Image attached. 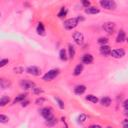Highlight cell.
I'll return each mask as SVG.
<instances>
[{
  "mask_svg": "<svg viewBox=\"0 0 128 128\" xmlns=\"http://www.w3.org/2000/svg\"><path fill=\"white\" fill-rule=\"evenodd\" d=\"M59 73H60L59 69H51V70H49L48 72H46V73L44 74L43 80H44V81H51V80H53L54 78H56V77L59 75Z\"/></svg>",
  "mask_w": 128,
  "mask_h": 128,
  "instance_id": "obj_1",
  "label": "cell"
},
{
  "mask_svg": "<svg viewBox=\"0 0 128 128\" xmlns=\"http://www.w3.org/2000/svg\"><path fill=\"white\" fill-rule=\"evenodd\" d=\"M78 20L77 18H70V19H67L64 21V28L67 29V30H71L73 28H75L77 25H78Z\"/></svg>",
  "mask_w": 128,
  "mask_h": 128,
  "instance_id": "obj_2",
  "label": "cell"
},
{
  "mask_svg": "<svg viewBox=\"0 0 128 128\" xmlns=\"http://www.w3.org/2000/svg\"><path fill=\"white\" fill-rule=\"evenodd\" d=\"M100 5L103 8L108 9V10H114L116 8V3L111 0H102L100 1Z\"/></svg>",
  "mask_w": 128,
  "mask_h": 128,
  "instance_id": "obj_3",
  "label": "cell"
},
{
  "mask_svg": "<svg viewBox=\"0 0 128 128\" xmlns=\"http://www.w3.org/2000/svg\"><path fill=\"white\" fill-rule=\"evenodd\" d=\"M41 115L43 116V118L45 120H49L51 118H53V111L51 108L49 107H45L41 110Z\"/></svg>",
  "mask_w": 128,
  "mask_h": 128,
  "instance_id": "obj_4",
  "label": "cell"
},
{
  "mask_svg": "<svg viewBox=\"0 0 128 128\" xmlns=\"http://www.w3.org/2000/svg\"><path fill=\"white\" fill-rule=\"evenodd\" d=\"M20 86L25 89V90H28V89H33L35 87V84L34 82L30 81V80H27V79H23L20 81Z\"/></svg>",
  "mask_w": 128,
  "mask_h": 128,
  "instance_id": "obj_5",
  "label": "cell"
},
{
  "mask_svg": "<svg viewBox=\"0 0 128 128\" xmlns=\"http://www.w3.org/2000/svg\"><path fill=\"white\" fill-rule=\"evenodd\" d=\"M73 39H74L75 43L78 44V45H81V44H83V42H84V36H83V34H82L81 32H79V31H76V32L73 33Z\"/></svg>",
  "mask_w": 128,
  "mask_h": 128,
  "instance_id": "obj_6",
  "label": "cell"
},
{
  "mask_svg": "<svg viewBox=\"0 0 128 128\" xmlns=\"http://www.w3.org/2000/svg\"><path fill=\"white\" fill-rule=\"evenodd\" d=\"M26 72H27L28 74H30V75L38 76V75H40V73H41V69L38 68L37 66H29V67H27Z\"/></svg>",
  "mask_w": 128,
  "mask_h": 128,
  "instance_id": "obj_7",
  "label": "cell"
},
{
  "mask_svg": "<svg viewBox=\"0 0 128 128\" xmlns=\"http://www.w3.org/2000/svg\"><path fill=\"white\" fill-rule=\"evenodd\" d=\"M103 29L108 34H113V32L115 30V23H113V22H106L103 25Z\"/></svg>",
  "mask_w": 128,
  "mask_h": 128,
  "instance_id": "obj_8",
  "label": "cell"
},
{
  "mask_svg": "<svg viewBox=\"0 0 128 128\" xmlns=\"http://www.w3.org/2000/svg\"><path fill=\"white\" fill-rule=\"evenodd\" d=\"M110 55L113 58H122L125 55V51L123 49H114V50H111Z\"/></svg>",
  "mask_w": 128,
  "mask_h": 128,
  "instance_id": "obj_9",
  "label": "cell"
},
{
  "mask_svg": "<svg viewBox=\"0 0 128 128\" xmlns=\"http://www.w3.org/2000/svg\"><path fill=\"white\" fill-rule=\"evenodd\" d=\"M126 40V34L123 30H120L117 34V37H116V42L117 43H122Z\"/></svg>",
  "mask_w": 128,
  "mask_h": 128,
  "instance_id": "obj_10",
  "label": "cell"
},
{
  "mask_svg": "<svg viewBox=\"0 0 128 128\" xmlns=\"http://www.w3.org/2000/svg\"><path fill=\"white\" fill-rule=\"evenodd\" d=\"M86 91V86L85 85H77L74 88V93L76 95H82Z\"/></svg>",
  "mask_w": 128,
  "mask_h": 128,
  "instance_id": "obj_11",
  "label": "cell"
},
{
  "mask_svg": "<svg viewBox=\"0 0 128 128\" xmlns=\"http://www.w3.org/2000/svg\"><path fill=\"white\" fill-rule=\"evenodd\" d=\"M81 60H82V62L84 64H91L93 62V56L91 54H84L82 56Z\"/></svg>",
  "mask_w": 128,
  "mask_h": 128,
  "instance_id": "obj_12",
  "label": "cell"
},
{
  "mask_svg": "<svg viewBox=\"0 0 128 128\" xmlns=\"http://www.w3.org/2000/svg\"><path fill=\"white\" fill-rule=\"evenodd\" d=\"M99 51H100V53H101L102 55L107 56V55H109V54L111 53V48H110L108 45H103V46L100 47Z\"/></svg>",
  "mask_w": 128,
  "mask_h": 128,
  "instance_id": "obj_13",
  "label": "cell"
},
{
  "mask_svg": "<svg viewBox=\"0 0 128 128\" xmlns=\"http://www.w3.org/2000/svg\"><path fill=\"white\" fill-rule=\"evenodd\" d=\"M100 104H101L102 106H105V107L110 106V104H111V99H110V97H108V96L102 97V98L100 99Z\"/></svg>",
  "mask_w": 128,
  "mask_h": 128,
  "instance_id": "obj_14",
  "label": "cell"
},
{
  "mask_svg": "<svg viewBox=\"0 0 128 128\" xmlns=\"http://www.w3.org/2000/svg\"><path fill=\"white\" fill-rule=\"evenodd\" d=\"M99 12H100V10L96 7H93V6H90V7L85 9V13H87V14H97Z\"/></svg>",
  "mask_w": 128,
  "mask_h": 128,
  "instance_id": "obj_15",
  "label": "cell"
},
{
  "mask_svg": "<svg viewBox=\"0 0 128 128\" xmlns=\"http://www.w3.org/2000/svg\"><path fill=\"white\" fill-rule=\"evenodd\" d=\"M82 71H83V64H78V65H76V67L74 68L73 74H74L75 76H78V75H80V74L82 73Z\"/></svg>",
  "mask_w": 128,
  "mask_h": 128,
  "instance_id": "obj_16",
  "label": "cell"
},
{
  "mask_svg": "<svg viewBox=\"0 0 128 128\" xmlns=\"http://www.w3.org/2000/svg\"><path fill=\"white\" fill-rule=\"evenodd\" d=\"M36 31H37V33L39 35H44V33H45V27H44V25H43L42 22L38 23L37 28H36Z\"/></svg>",
  "mask_w": 128,
  "mask_h": 128,
  "instance_id": "obj_17",
  "label": "cell"
},
{
  "mask_svg": "<svg viewBox=\"0 0 128 128\" xmlns=\"http://www.w3.org/2000/svg\"><path fill=\"white\" fill-rule=\"evenodd\" d=\"M59 57L62 61H66L68 59V56H67V53H66V50L65 49H61L60 52H59Z\"/></svg>",
  "mask_w": 128,
  "mask_h": 128,
  "instance_id": "obj_18",
  "label": "cell"
},
{
  "mask_svg": "<svg viewBox=\"0 0 128 128\" xmlns=\"http://www.w3.org/2000/svg\"><path fill=\"white\" fill-rule=\"evenodd\" d=\"M85 99L88 100V101H90V102H92V103H97V102H98V98H97L95 95H92V94L87 95V96L85 97Z\"/></svg>",
  "mask_w": 128,
  "mask_h": 128,
  "instance_id": "obj_19",
  "label": "cell"
},
{
  "mask_svg": "<svg viewBox=\"0 0 128 128\" xmlns=\"http://www.w3.org/2000/svg\"><path fill=\"white\" fill-rule=\"evenodd\" d=\"M67 12H68V10H67L66 7H61V9H60V11H59V13H58V17H59V18L65 17V16L67 15Z\"/></svg>",
  "mask_w": 128,
  "mask_h": 128,
  "instance_id": "obj_20",
  "label": "cell"
},
{
  "mask_svg": "<svg viewBox=\"0 0 128 128\" xmlns=\"http://www.w3.org/2000/svg\"><path fill=\"white\" fill-rule=\"evenodd\" d=\"M10 101V98L8 96H2L0 99V106H5L6 104H8Z\"/></svg>",
  "mask_w": 128,
  "mask_h": 128,
  "instance_id": "obj_21",
  "label": "cell"
},
{
  "mask_svg": "<svg viewBox=\"0 0 128 128\" xmlns=\"http://www.w3.org/2000/svg\"><path fill=\"white\" fill-rule=\"evenodd\" d=\"M68 51H69V54H68L69 58H73L75 56V48L71 44L68 45Z\"/></svg>",
  "mask_w": 128,
  "mask_h": 128,
  "instance_id": "obj_22",
  "label": "cell"
},
{
  "mask_svg": "<svg viewBox=\"0 0 128 128\" xmlns=\"http://www.w3.org/2000/svg\"><path fill=\"white\" fill-rule=\"evenodd\" d=\"M26 98V94H19L18 96H16V98L14 99V103H18V102H22L24 101Z\"/></svg>",
  "mask_w": 128,
  "mask_h": 128,
  "instance_id": "obj_23",
  "label": "cell"
},
{
  "mask_svg": "<svg viewBox=\"0 0 128 128\" xmlns=\"http://www.w3.org/2000/svg\"><path fill=\"white\" fill-rule=\"evenodd\" d=\"M98 43L101 44L102 46H103V45H106V44L108 43V39H107L106 37H100V38L98 39Z\"/></svg>",
  "mask_w": 128,
  "mask_h": 128,
  "instance_id": "obj_24",
  "label": "cell"
},
{
  "mask_svg": "<svg viewBox=\"0 0 128 128\" xmlns=\"http://www.w3.org/2000/svg\"><path fill=\"white\" fill-rule=\"evenodd\" d=\"M57 123V120L53 117V118H51V119H49V120H46V124L48 125V126H53L54 124H56Z\"/></svg>",
  "mask_w": 128,
  "mask_h": 128,
  "instance_id": "obj_25",
  "label": "cell"
},
{
  "mask_svg": "<svg viewBox=\"0 0 128 128\" xmlns=\"http://www.w3.org/2000/svg\"><path fill=\"white\" fill-rule=\"evenodd\" d=\"M55 101L58 103V106L61 108V109H64V102L60 99V98H58V97H55Z\"/></svg>",
  "mask_w": 128,
  "mask_h": 128,
  "instance_id": "obj_26",
  "label": "cell"
},
{
  "mask_svg": "<svg viewBox=\"0 0 128 128\" xmlns=\"http://www.w3.org/2000/svg\"><path fill=\"white\" fill-rule=\"evenodd\" d=\"M8 120H9V118L7 116H5L3 114L0 115V122L1 123H6V122H8Z\"/></svg>",
  "mask_w": 128,
  "mask_h": 128,
  "instance_id": "obj_27",
  "label": "cell"
},
{
  "mask_svg": "<svg viewBox=\"0 0 128 128\" xmlns=\"http://www.w3.org/2000/svg\"><path fill=\"white\" fill-rule=\"evenodd\" d=\"M32 91H33L34 94H40V93L43 92V90H42L40 87H34V88L32 89Z\"/></svg>",
  "mask_w": 128,
  "mask_h": 128,
  "instance_id": "obj_28",
  "label": "cell"
},
{
  "mask_svg": "<svg viewBox=\"0 0 128 128\" xmlns=\"http://www.w3.org/2000/svg\"><path fill=\"white\" fill-rule=\"evenodd\" d=\"M86 115L85 114H80L79 115V117H78V121L80 122V123H83V122H85V120H86Z\"/></svg>",
  "mask_w": 128,
  "mask_h": 128,
  "instance_id": "obj_29",
  "label": "cell"
},
{
  "mask_svg": "<svg viewBox=\"0 0 128 128\" xmlns=\"http://www.w3.org/2000/svg\"><path fill=\"white\" fill-rule=\"evenodd\" d=\"M8 62H9L8 59H2V60L0 61V67H4L6 64H8Z\"/></svg>",
  "mask_w": 128,
  "mask_h": 128,
  "instance_id": "obj_30",
  "label": "cell"
},
{
  "mask_svg": "<svg viewBox=\"0 0 128 128\" xmlns=\"http://www.w3.org/2000/svg\"><path fill=\"white\" fill-rule=\"evenodd\" d=\"M82 5H83L85 8H88V7H90V2H89V1H86V0H83V1H82Z\"/></svg>",
  "mask_w": 128,
  "mask_h": 128,
  "instance_id": "obj_31",
  "label": "cell"
},
{
  "mask_svg": "<svg viewBox=\"0 0 128 128\" xmlns=\"http://www.w3.org/2000/svg\"><path fill=\"white\" fill-rule=\"evenodd\" d=\"M14 71H15V73H22L23 72V68L22 67H15Z\"/></svg>",
  "mask_w": 128,
  "mask_h": 128,
  "instance_id": "obj_32",
  "label": "cell"
},
{
  "mask_svg": "<svg viewBox=\"0 0 128 128\" xmlns=\"http://www.w3.org/2000/svg\"><path fill=\"white\" fill-rule=\"evenodd\" d=\"M44 101H45V99H44L43 97H41V98H38V99H36L35 103H36V104H42Z\"/></svg>",
  "mask_w": 128,
  "mask_h": 128,
  "instance_id": "obj_33",
  "label": "cell"
},
{
  "mask_svg": "<svg viewBox=\"0 0 128 128\" xmlns=\"http://www.w3.org/2000/svg\"><path fill=\"white\" fill-rule=\"evenodd\" d=\"M123 106H124L125 110H128V99H126V100L124 101V103H123Z\"/></svg>",
  "mask_w": 128,
  "mask_h": 128,
  "instance_id": "obj_34",
  "label": "cell"
},
{
  "mask_svg": "<svg viewBox=\"0 0 128 128\" xmlns=\"http://www.w3.org/2000/svg\"><path fill=\"white\" fill-rule=\"evenodd\" d=\"M123 128H128V120L123 121Z\"/></svg>",
  "mask_w": 128,
  "mask_h": 128,
  "instance_id": "obj_35",
  "label": "cell"
},
{
  "mask_svg": "<svg viewBox=\"0 0 128 128\" xmlns=\"http://www.w3.org/2000/svg\"><path fill=\"white\" fill-rule=\"evenodd\" d=\"M29 104V101H22V107H26Z\"/></svg>",
  "mask_w": 128,
  "mask_h": 128,
  "instance_id": "obj_36",
  "label": "cell"
},
{
  "mask_svg": "<svg viewBox=\"0 0 128 128\" xmlns=\"http://www.w3.org/2000/svg\"><path fill=\"white\" fill-rule=\"evenodd\" d=\"M89 128H101L99 125H91Z\"/></svg>",
  "mask_w": 128,
  "mask_h": 128,
  "instance_id": "obj_37",
  "label": "cell"
},
{
  "mask_svg": "<svg viewBox=\"0 0 128 128\" xmlns=\"http://www.w3.org/2000/svg\"><path fill=\"white\" fill-rule=\"evenodd\" d=\"M125 114H126V115H128V110H126V112H125Z\"/></svg>",
  "mask_w": 128,
  "mask_h": 128,
  "instance_id": "obj_38",
  "label": "cell"
},
{
  "mask_svg": "<svg viewBox=\"0 0 128 128\" xmlns=\"http://www.w3.org/2000/svg\"><path fill=\"white\" fill-rule=\"evenodd\" d=\"M126 41H127V43H128V38H127V39H126Z\"/></svg>",
  "mask_w": 128,
  "mask_h": 128,
  "instance_id": "obj_39",
  "label": "cell"
},
{
  "mask_svg": "<svg viewBox=\"0 0 128 128\" xmlns=\"http://www.w3.org/2000/svg\"><path fill=\"white\" fill-rule=\"evenodd\" d=\"M107 128H112V127H107Z\"/></svg>",
  "mask_w": 128,
  "mask_h": 128,
  "instance_id": "obj_40",
  "label": "cell"
}]
</instances>
